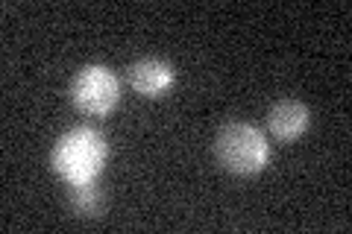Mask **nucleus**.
I'll return each instance as SVG.
<instances>
[{
    "label": "nucleus",
    "mask_w": 352,
    "mask_h": 234,
    "mask_svg": "<svg viewBox=\"0 0 352 234\" xmlns=\"http://www.w3.org/2000/svg\"><path fill=\"white\" fill-rule=\"evenodd\" d=\"M71 208L80 217H97L103 208V194L100 187L91 182H74L71 187Z\"/></svg>",
    "instance_id": "nucleus-6"
},
{
    "label": "nucleus",
    "mask_w": 352,
    "mask_h": 234,
    "mask_svg": "<svg viewBox=\"0 0 352 234\" xmlns=\"http://www.w3.org/2000/svg\"><path fill=\"white\" fill-rule=\"evenodd\" d=\"M217 161L232 173H256L267 164V141L250 124H229L217 132Z\"/></svg>",
    "instance_id": "nucleus-2"
},
{
    "label": "nucleus",
    "mask_w": 352,
    "mask_h": 234,
    "mask_svg": "<svg viewBox=\"0 0 352 234\" xmlns=\"http://www.w3.org/2000/svg\"><path fill=\"white\" fill-rule=\"evenodd\" d=\"M74 103L88 115H106L109 108L118 103V80L115 73L103 68V65H88L76 73L71 88Z\"/></svg>",
    "instance_id": "nucleus-3"
},
{
    "label": "nucleus",
    "mask_w": 352,
    "mask_h": 234,
    "mask_svg": "<svg viewBox=\"0 0 352 234\" xmlns=\"http://www.w3.org/2000/svg\"><path fill=\"white\" fill-rule=\"evenodd\" d=\"M267 124L276 138L294 141L296 135H302V129L308 126V108L300 100H279V103L267 111Z\"/></svg>",
    "instance_id": "nucleus-5"
},
{
    "label": "nucleus",
    "mask_w": 352,
    "mask_h": 234,
    "mask_svg": "<svg viewBox=\"0 0 352 234\" xmlns=\"http://www.w3.org/2000/svg\"><path fill=\"white\" fill-rule=\"evenodd\" d=\"M129 82L138 94L156 97L173 82V68L162 59H138L129 65Z\"/></svg>",
    "instance_id": "nucleus-4"
},
{
    "label": "nucleus",
    "mask_w": 352,
    "mask_h": 234,
    "mask_svg": "<svg viewBox=\"0 0 352 234\" xmlns=\"http://www.w3.org/2000/svg\"><path fill=\"white\" fill-rule=\"evenodd\" d=\"M106 161V138L94 129H74L59 138L53 150V167L71 182H88Z\"/></svg>",
    "instance_id": "nucleus-1"
}]
</instances>
